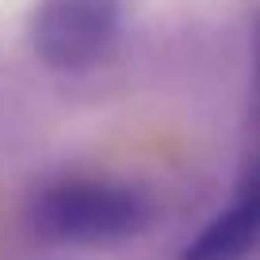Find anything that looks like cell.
I'll return each instance as SVG.
<instances>
[{"label":"cell","mask_w":260,"mask_h":260,"mask_svg":"<svg viewBox=\"0 0 260 260\" xmlns=\"http://www.w3.org/2000/svg\"><path fill=\"white\" fill-rule=\"evenodd\" d=\"M157 207L138 184L92 172H65L39 184L27 199V230L42 245L111 249L142 237Z\"/></svg>","instance_id":"1"},{"label":"cell","mask_w":260,"mask_h":260,"mask_svg":"<svg viewBox=\"0 0 260 260\" xmlns=\"http://www.w3.org/2000/svg\"><path fill=\"white\" fill-rule=\"evenodd\" d=\"M27 39L54 73L96 69L122 39V0H39L27 19Z\"/></svg>","instance_id":"2"},{"label":"cell","mask_w":260,"mask_h":260,"mask_svg":"<svg viewBox=\"0 0 260 260\" xmlns=\"http://www.w3.org/2000/svg\"><path fill=\"white\" fill-rule=\"evenodd\" d=\"M252 245H260V153L237 180L234 203L187 241L180 260H222L230 252L252 249Z\"/></svg>","instance_id":"3"},{"label":"cell","mask_w":260,"mask_h":260,"mask_svg":"<svg viewBox=\"0 0 260 260\" xmlns=\"http://www.w3.org/2000/svg\"><path fill=\"white\" fill-rule=\"evenodd\" d=\"M252 119L260 130V16H256V31H252Z\"/></svg>","instance_id":"4"},{"label":"cell","mask_w":260,"mask_h":260,"mask_svg":"<svg viewBox=\"0 0 260 260\" xmlns=\"http://www.w3.org/2000/svg\"><path fill=\"white\" fill-rule=\"evenodd\" d=\"M222 260H260V245H252V249H241V252H230V256Z\"/></svg>","instance_id":"5"}]
</instances>
